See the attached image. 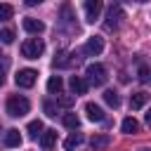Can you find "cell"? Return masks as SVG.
<instances>
[{"instance_id":"obj_1","label":"cell","mask_w":151,"mask_h":151,"mask_svg":"<svg viewBox=\"0 0 151 151\" xmlns=\"http://www.w3.org/2000/svg\"><path fill=\"white\" fill-rule=\"evenodd\" d=\"M28 109H31V104H28V99H26V97L12 94V97L7 99V113H9L12 118H21V116H26V113H28Z\"/></svg>"},{"instance_id":"obj_2","label":"cell","mask_w":151,"mask_h":151,"mask_svg":"<svg viewBox=\"0 0 151 151\" xmlns=\"http://www.w3.org/2000/svg\"><path fill=\"white\" fill-rule=\"evenodd\" d=\"M85 76H87V85H94V87H99V85H104L106 83V66L104 64H90L87 68H85Z\"/></svg>"},{"instance_id":"obj_3","label":"cell","mask_w":151,"mask_h":151,"mask_svg":"<svg viewBox=\"0 0 151 151\" xmlns=\"http://www.w3.org/2000/svg\"><path fill=\"white\" fill-rule=\"evenodd\" d=\"M42 52H45V42H42L40 38H28V40L21 45V54H24L26 59H38Z\"/></svg>"},{"instance_id":"obj_4","label":"cell","mask_w":151,"mask_h":151,"mask_svg":"<svg viewBox=\"0 0 151 151\" xmlns=\"http://www.w3.org/2000/svg\"><path fill=\"white\" fill-rule=\"evenodd\" d=\"M123 19H125L123 7H120V5H111L109 14H106V21H104V28H106V31H116V28L120 26V21H123Z\"/></svg>"},{"instance_id":"obj_5","label":"cell","mask_w":151,"mask_h":151,"mask_svg":"<svg viewBox=\"0 0 151 151\" xmlns=\"http://www.w3.org/2000/svg\"><path fill=\"white\" fill-rule=\"evenodd\" d=\"M35 80H38V71H33V68H21V71L14 76V83H17L19 87H33Z\"/></svg>"},{"instance_id":"obj_6","label":"cell","mask_w":151,"mask_h":151,"mask_svg":"<svg viewBox=\"0 0 151 151\" xmlns=\"http://www.w3.org/2000/svg\"><path fill=\"white\" fill-rule=\"evenodd\" d=\"M101 9H104V2H101V0H85V19H87L90 24H94V21L99 19Z\"/></svg>"},{"instance_id":"obj_7","label":"cell","mask_w":151,"mask_h":151,"mask_svg":"<svg viewBox=\"0 0 151 151\" xmlns=\"http://www.w3.org/2000/svg\"><path fill=\"white\" fill-rule=\"evenodd\" d=\"M101 50H104V40H101L99 35H92V38L85 42V47H83V52H85V54H90V57L101 54Z\"/></svg>"},{"instance_id":"obj_8","label":"cell","mask_w":151,"mask_h":151,"mask_svg":"<svg viewBox=\"0 0 151 151\" xmlns=\"http://www.w3.org/2000/svg\"><path fill=\"white\" fill-rule=\"evenodd\" d=\"M78 61H80V59H78L76 54H71V52H59L52 64H54L57 68H66V66H73V64H78Z\"/></svg>"},{"instance_id":"obj_9","label":"cell","mask_w":151,"mask_h":151,"mask_svg":"<svg viewBox=\"0 0 151 151\" xmlns=\"http://www.w3.org/2000/svg\"><path fill=\"white\" fill-rule=\"evenodd\" d=\"M85 113H87V118H90L92 123H101V120L106 118L104 111H101V106L94 104V101H87V104H85Z\"/></svg>"},{"instance_id":"obj_10","label":"cell","mask_w":151,"mask_h":151,"mask_svg":"<svg viewBox=\"0 0 151 151\" xmlns=\"http://www.w3.org/2000/svg\"><path fill=\"white\" fill-rule=\"evenodd\" d=\"M59 19H61V24L66 26V28H76V24H73V9H71V5L68 2H64L61 5V14H59Z\"/></svg>"},{"instance_id":"obj_11","label":"cell","mask_w":151,"mask_h":151,"mask_svg":"<svg viewBox=\"0 0 151 151\" xmlns=\"http://www.w3.org/2000/svg\"><path fill=\"white\" fill-rule=\"evenodd\" d=\"M24 28H26L28 33H35V35H38V33H42V31H45V24H42L40 19L26 17V19H24Z\"/></svg>"},{"instance_id":"obj_12","label":"cell","mask_w":151,"mask_h":151,"mask_svg":"<svg viewBox=\"0 0 151 151\" xmlns=\"http://www.w3.org/2000/svg\"><path fill=\"white\" fill-rule=\"evenodd\" d=\"M71 90L76 92V97L78 94H85L87 92V80L83 76H71Z\"/></svg>"},{"instance_id":"obj_13","label":"cell","mask_w":151,"mask_h":151,"mask_svg":"<svg viewBox=\"0 0 151 151\" xmlns=\"http://www.w3.org/2000/svg\"><path fill=\"white\" fill-rule=\"evenodd\" d=\"M83 142H85V137H83L80 132H71V134L66 137V142H64V149H66V151H73V149H78Z\"/></svg>"},{"instance_id":"obj_14","label":"cell","mask_w":151,"mask_h":151,"mask_svg":"<svg viewBox=\"0 0 151 151\" xmlns=\"http://www.w3.org/2000/svg\"><path fill=\"white\" fill-rule=\"evenodd\" d=\"M40 144H42V149H52V146L57 144V130H42Z\"/></svg>"},{"instance_id":"obj_15","label":"cell","mask_w":151,"mask_h":151,"mask_svg":"<svg viewBox=\"0 0 151 151\" xmlns=\"http://www.w3.org/2000/svg\"><path fill=\"white\" fill-rule=\"evenodd\" d=\"M146 101H149V94H146V92H134V94L130 97V109L137 111V109H142Z\"/></svg>"},{"instance_id":"obj_16","label":"cell","mask_w":151,"mask_h":151,"mask_svg":"<svg viewBox=\"0 0 151 151\" xmlns=\"http://www.w3.org/2000/svg\"><path fill=\"white\" fill-rule=\"evenodd\" d=\"M19 144H21V134H19V130H7V132H5V146L14 149V146H19Z\"/></svg>"},{"instance_id":"obj_17","label":"cell","mask_w":151,"mask_h":151,"mask_svg":"<svg viewBox=\"0 0 151 151\" xmlns=\"http://www.w3.org/2000/svg\"><path fill=\"white\" fill-rule=\"evenodd\" d=\"M61 87H64V80H61L59 76H52V78L47 80V90H50L52 94H61Z\"/></svg>"},{"instance_id":"obj_18","label":"cell","mask_w":151,"mask_h":151,"mask_svg":"<svg viewBox=\"0 0 151 151\" xmlns=\"http://www.w3.org/2000/svg\"><path fill=\"white\" fill-rule=\"evenodd\" d=\"M120 127H123V132H125V134H137V132H139V123H137L134 118H125Z\"/></svg>"},{"instance_id":"obj_19","label":"cell","mask_w":151,"mask_h":151,"mask_svg":"<svg viewBox=\"0 0 151 151\" xmlns=\"http://www.w3.org/2000/svg\"><path fill=\"white\" fill-rule=\"evenodd\" d=\"M104 101H106L109 106H113V109H118V106H120V97H118V92H116V90H106V92H104Z\"/></svg>"},{"instance_id":"obj_20","label":"cell","mask_w":151,"mask_h":151,"mask_svg":"<svg viewBox=\"0 0 151 151\" xmlns=\"http://www.w3.org/2000/svg\"><path fill=\"white\" fill-rule=\"evenodd\" d=\"M90 144H92V149H104V146L111 144V137L109 134H97V137L90 139Z\"/></svg>"},{"instance_id":"obj_21","label":"cell","mask_w":151,"mask_h":151,"mask_svg":"<svg viewBox=\"0 0 151 151\" xmlns=\"http://www.w3.org/2000/svg\"><path fill=\"white\" fill-rule=\"evenodd\" d=\"M42 130H45V127H42V123H40V120H31V123H28V134H31L33 139H35V137H40V134H42Z\"/></svg>"},{"instance_id":"obj_22","label":"cell","mask_w":151,"mask_h":151,"mask_svg":"<svg viewBox=\"0 0 151 151\" xmlns=\"http://www.w3.org/2000/svg\"><path fill=\"white\" fill-rule=\"evenodd\" d=\"M64 125L71 127V130H76V127L80 125V118H78L76 113H66V116H64Z\"/></svg>"},{"instance_id":"obj_23","label":"cell","mask_w":151,"mask_h":151,"mask_svg":"<svg viewBox=\"0 0 151 151\" xmlns=\"http://www.w3.org/2000/svg\"><path fill=\"white\" fill-rule=\"evenodd\" d=\"M0 40H2L5 45L14 42V31H12V28H2V31H0Z\"/></svg>"},{"instance_id":"obj_24","label":"cell","mask_w":151,"mask_h":151,"mask_svg":"<svg viewBox=\"0 0 151 151\" xmlns=\"http://www.w3.org/2000/svg\"><path fill=\"white\" fill-rule=\"evenodd\" d=\"M12 14H14L12 5H0V21H7V19H12Z\"/></svg>"},{"instance_id":"obj_25","label":"cell","mask_w":151,"mask_h":151,"mask_svg":"<svg viewBox=\"0 0 151 151\" xmlns=\"http://www.w3.org/2000/svg\"><path fill=\"white\" fill-rule=\"evenodd\" d=\"M59 104L68 109V106H73V104H76V97H73V94H59Z\"/></svg>"},{"instance_id":"obj_26","label":"cell","mask_w":151,"mask_h":151,"mask_svg":"<svg viewBox=\"0 0 151 151\" xmlns=\"http://www.w3.org/2000/svg\"><path fill=\"white\" fill-rule=\"evenodd\" d=\"M42 109H45V113H47L50 118H54V116H57V106H54L52 101H45V104H42Z\"/></svg>"},{"instance_id":"obj_27","label":"cell","mask_w":151,"mask_h":151,"mask_svg":"<svg viewBox=\"0 0 151 151\" xmlns=\"http://www.w3.org/2000/svg\"><path fill=\"white\" fill-rule=\"evenodd\" d=\"M139 80H144V83L149 80V68H146V66H142V68H139Z\"/></svg>"},{"instance_id":"obj_28","label":"cell","mask_w":151,"mask_h":151,"mask_svg":"<svg viewBox=\"0 0 151 151\" xmlns=\"http://www.w3.org/2000/svg\"><path fill=\"white\" fill-rule=\"evenodd\" d=\"M24 2H26V5H28V7H35V5H40V2H42V0H24Z\"/></svg>"},{"instance_id":"obj_29","label":"cell","mask_w":151,"mask_h":151,"mask_svg":"<svg viewBox=\"0 0 151 151\" xmlns=\"http://www.w3.org/2000/svg\"><path fill=\"white\" fill-rule=\"evenodd\" d=\"M2 83H5V68L0 66V85H2Z\"/></svg>"},{"instance_id":"obj_30","label":"cell","mask_w":151,"mask_h":151,"mask_svg":"<svg viewBox=\"0 0 151 151\" xmlns=\"http://www.w3.org/2000/svg\"><path fill=\"white\" fill-rule=\"evenodd\" d=\"M146 123H149V125H151V111H149V113H146Z\"/></svg>"},{"instance_id":"obj_31","label":"cell","mask_w":151,"mask_h":151,"mask_svg":"<svg viewBox=\"0 0 151 151\" xmlns=\"http://www.w3.org/2000/svg\"><path fill=\"white\" fill-rule=\"evenodd\" d=\"M118 2H123V0H113V5H118Z\"/></svg>"},{"instance_id":"obj_32","label":"cell","mask_w":151,"mask_h":151,"mask_svg":"<svg viewBox=\"0 0 151 151\" xmlns=\"http://www.w3.org/2000/svg\"><path fill=\"white\" fill-rule=\"evenodd\" d=\"M139 151H151V149H139Z\"/></svg>"},{"instance_id":"obj_33","label":"cell","mask_w":151,"mask_h":151,"mask_svg":"<svg viewBox=\"0 0 151 151\" xmlns=\"http://www.w3.org/2000/svg\"><path fill=\"white\" fill-rule=\"evenodd\" d=\"M137 2H149V0H137Z\"/></svg>"}]
</instances>
